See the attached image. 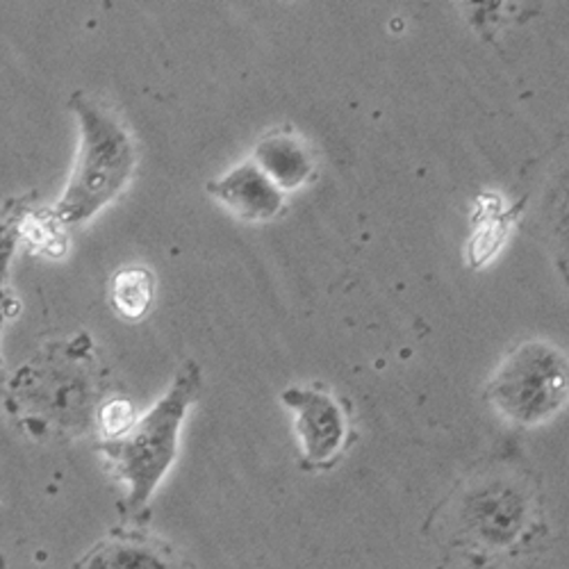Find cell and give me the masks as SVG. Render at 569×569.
<instances>
[{
    "instance_id": "cell-1",
    "label": "cell",
    "mask_w": 569,
    "mask_h": 569,
    "mask_svg": "<svg viewBox=\"0 0 569 569\" xmlns=\"http://www.w3.org/2000/svg\"><path fill=\"white\" fill-rule=\"evenodd\" d=\"M426 538L467 562L501 567L549 540L542 488L515 460H490L462 479L426 519Z\"/></svg>"
},
{
    "instance_id": "cell-2",
    "label": "cell",
    "mask_w": 569,
    "mask_h": 569,
    "mask_svg": "<svg viewBox=\"0 0 569 569\" xmlns=\"http://www.w3.org/2000/svg\"><path fill=\"white\" fill-rule=\"evenodd\" d=\"M201 392V369L197 362H184L164 397L137 417L123 433L99 442L108 469L128 486L123 512L130 521L149 515L151 499L167 479L176 458L182 421Z\"/></svg>"
},
{
    "instance_id": "cell-3",
    "label": "cell",
    "mask_w": 569,
    "mask_h": 569,
    "mask_svg": "<svg viewBox=\"0 0 569 569\" xmlns=\"http://www.w3.org/2000/svg\"><path fill=\"white\" fill-rule=\"evenodd\" d=\"M69 108L78 117L80 147L53 219L62 226H80L121 197L137 167V149L123 119L108 103L76 91Z\"/></svg>"
},
{
    "instance_id": "cell-4",
    "label": "cell",
    "mask_w": 569,
    "mask_h": 569,
    "mask_svg": "<svg viewBox=\"0 0 569 569\" xmlns=\"http://www.w3.org/2000/svg\"><path fill=\"white\" fill-rule=\"evenodd\" d=\"M97 376L89 340H78L62 353L53 349L51 356H41L21 369L12 381V395L17 392L19 401L32 397L34 410L28 412L32 426L43 431H82L101 395Z\"/></svg>"
},
{
    "instance_id": "cell-5",
    "label": "cell",
    "mask_w": 569,
    "mask_h": 569,
    "mask_svg": "<svg viewBox=\"0 0 569 569\" xmlns=\"http://www.w3.org/2000/svg\"><path fill=\"white\" fill-rule=\"evenodd\" d=\"M567 397V360L556 347L533 340L517 347L488 386L490 403L512 423L538 426Z\"/></svg>"
},
{
    "instance_id": "cell-6",
    "label": "cell",
    "mask_w": 569,
    "mask_h": 569,
    "mask_svg": "<svg viewBox=\"0 0 569 569\" xmlns=\"http://www.w3.org/2000/svg\"><path fill=\"white\" fill-rule=\"evenodd\" d=\"M282 401L297 415L295 426L303 467H336L349 445V417L342 406L317 388H290L282 392Z\"/></svg>"
},
{
    "instance_id": "cell-7",
    "label": "cell",
    "mask_w": 569,
    "mask_h": 569,
    "mask_svg": "<svg viewBox=\"0 0 569 569\" xmlns=\"http://www.w3.org/2000/svg\"><path fill=\"white\" fill-rule=\"evenodd\" d=\"M71 569H197V565L167 538L137 525L108 531Z\"/></svg>"
},
{
    "instance_id": "cell-8",
    "label": "cell",
    "mask_w": 569,
    "mask_h": 569,
    "mask_svg": "<svg viewBox=\"0 0 569 569\" xmlns=\"http://www.w3.org/2000/svg\"><path fill=\"white\" fill-rule=\"evenodd\" d=\"M210 194L247 221H267L284 208V194L256 167L244 162L228 171L223 178L208 184Z\"/></svg>"
},
{
    "instance_id": "cell-9",
    "label": "cell",
    "mask_w": 569,
    "mask_h": 569,
    "mask_svg": "<svg viewBox=\"0 0 569 569\" xmlns=\"http://www.w3.org/2000/svg\"><path fill=\"white\" fill-rule=\"evenodd\" d=\"M256 167L280 189H295L312 173V156L299 137L271 134L256 147Z\"/></svg>"
},
{
    "instance_id": "cell-10",
    "label": "cell",
    "mask_w": 569,
    "mask_h": 569,
    "mask_svg": "<svg viewBox=\"0 0 569 569\" xmlns=\"http://www.w3.org/2000/svg\"><path fill=\"white\" fill-rule=\"evenodd\" d=\"M110 306L128 321L147 317L156 297V278L147 267H123L110 282Z\"/></svg>"
},
{
    "instance_id": "cell-11",
    "label": "cell",
    "mask_w": 569,
    "mask_h": 569,
    "mask_svg": "<svg viewBox=\"0 0 569 569\" xmlns=\"http://www.w3.org/2000/svg\"><path fill=\"white\" fill-rule=\"evenodd\" d=\"M19 242V228L14 223H0V336L8 319L14 317V297L10 292V267ZM0 386H3V358H0Z\"/></svg>"
},
{
    "instance_id": "cell-12",
    "label": "cell",
    "mask_w": 569,
    "mask_h": 569,
    "mask_svg": "<svg viewBox=\"0 0 569 569\" xmlns=\"http://www.w3.org/2000/svg\"><path fill=\"white\" fill-rule=\"evenodd\" d=\"M469 569H499L497 565H486V562H467Z\"/></svg>"
}]
</instances>
